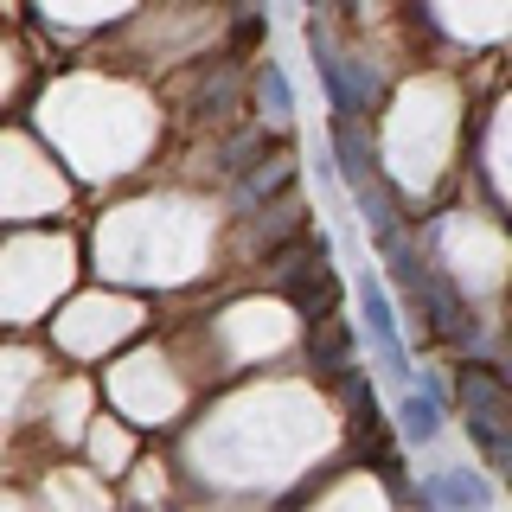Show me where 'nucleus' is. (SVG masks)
Listing matches in <instances>:
<instances>
[{
  "mask_svg": "<svg viewBox=\"0 0 512 512\" xmlns=\"http://www.w3.org/2000/svg\"><path fill=\"white\" fill-rule=\"evenodd\" d=\"M359 308H365V327H372L378 352H384V359H391V372H404V378H410L404 340H397V308H391V295H384V282L372 276V269H359Z\"/></svg>",
  "mask_w": 512,
  "mask_h": 512,
  "instance_id": "2",
  "label": "nucleus"
},
{
  "mask_svg": "<svg viewBox=\"0 0 512 512\" xmlns=\"http://www.w3.org/2000/svg\"><path fill=\"white\" fill-rule=\"evenodd\" d=\"M423 500H436V506H487L493 487L480 474H468V468H448V474H436L423 487Z\"/></svg>",
  "mask_w": 512,
  "mask_h": 512,
  "instance_id": "4",
  "label": "nucleus"
},
{
  "mask_svg": "<svg viewBox=\"0 0 512 512\" xmlns=\"http://www.w3.org/2000/svg\"><path fill=\"white\" fill-rule=\"evenodd\" d=\"M397 429H404V442H410V448L436 442V436H442V404H436V391H404Z\"/></svg>",
  "mask_w": 512,
  "mask_h": 512,
  "instance_id": "3",
  "label": "nucleus"
},
{
  "mask_svg": "<svg viewBox=\"0 0 512 512\" xmlns=\"http://www.w3.org/2000/svg\"><path fill=\"white\" fill-rule=\"evenodd\" d=\"M263 90H269V116H288V109H295V90H288L282 64H263Z\"/></svg>",
  "mask_w": 512,
  "mask_h": 512,
  "instance_id": "5",
  "label": "nucleus"
},
{
  "mask_svg": "<svg viewBox=\"0 0 512 512\" xmlns=\"http://www.w3.org/2000/svg\"><path fill=\"white\" fill-rule=\"evenodd\" d=\"M282 295L295 301L308 320H327L340 308V276H333V256H327V237H314L308 250H295V263L282 269Z\"/></svg>",
  "mask_w": 512,
  "mask_h": 512,
  "instance_id": "1",
  "label": "nucleus"
}]
</instances>
